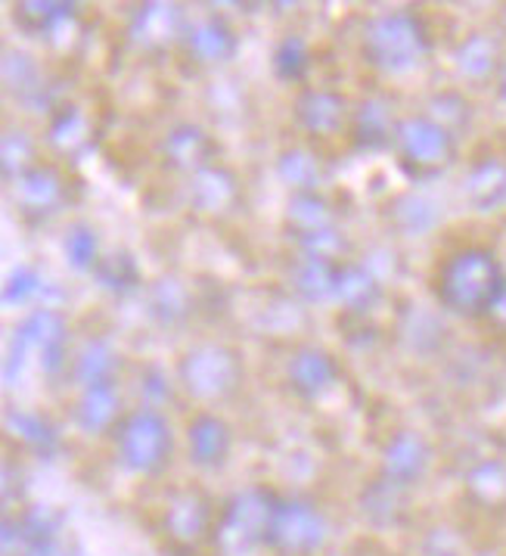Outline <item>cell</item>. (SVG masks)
Returning a JSON list of instances; mask_svg holds the SVG:
<instances>
[{"label":"cell","instance_id":"obj_1","mask_svg":"<svg viewBox=\"0 0 506 556\" xmlns=\"http://www.w3.org/2000/svg\"><path fill=\"white\" fill-rule=\"evenodd\" d=\"M270 544H277L292 556L314 554L324 544V519L317 516V510L302 504L277 507L270 522Z\"/></svg>","mask_w":506,"mask_h":556},{"label":"cell","instance_id":"obj_2","mask_svg":"<svg viewBox=\"0 0 506 556\" xmlns=\"http://www.w3.org/2000/svg\"><path fill=\"white\" fill-rule=\"evenodd\" d=\"M488 472L491 476L479 472L472 479V491H476L479 504H484V507H501V504H506V469L488 467Z\"/></svg>","mask_w":506,"mask_h":556}]
</instances>
